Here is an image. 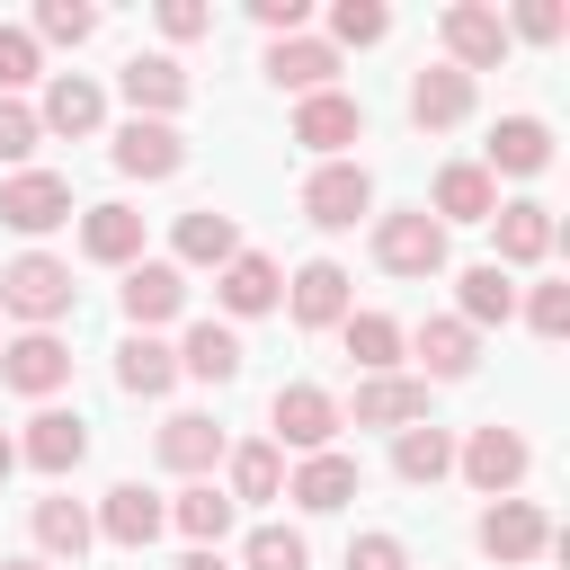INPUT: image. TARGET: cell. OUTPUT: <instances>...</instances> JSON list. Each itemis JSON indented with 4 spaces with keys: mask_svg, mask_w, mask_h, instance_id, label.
I'll return each instance as SVG.
<instances>
[{
    "mask_svg": "<svg viewBox=\"0 0 570 570\" xmlns=\"http://www.w3.org/2000/svg\"><path fill=\"white\" fill-rule=\"evenodd\" d=\"M71 303H80V285H71V267H62V258L27 249V258H9V267H0V312H9V321L53 330V321H71Z\"/></svg>",
    "mask_w": 570,
    "mask_h": 570,
    "instance_id": "cell-1",
    "label": "cell"
},
{
    "mask_svg": "<svg viewBox=\"0 0 570 570\" xmlns=\"http://www.w3.org/2000/svg\"><path fill=\"white\" fill-rule=\"evenodd\" d=\"M454 472H463L481 499H517V481L534 472V445H525L517 428H499V419H490V428H472V436L454 445Z\"/></svg>",
    "mask_w": 570,
    "mask_h": 570,
    "instance_id": "cell-2",
    "label": "cell"
},
{
    "mask_svg": "<svg viewBox=\"0 0 570 570\" xmlns=\"http://www.w3.org/2000/svg\"><path fill=\"white\" fill-rule=\"evenodd\" d=\"M267 428H276V454L294 445V454H330V436L347 428V410L321 392V383H285L276 401H267Z\"/></svg>",
    "mask_w": 570,
    "mask_h": 570,
    "instance_id": "cell-3",
    "label": "cell"
},
{
    "mask_svg": "<svg viewBox=\"0 0 570 570\" xmlns=\"http://www.w3.org/2000/svg\"><path fill=\"white\" fill-rule=\"evenodd\" d=\"M374 267H392V276H436V267H445V223H436L428 205L383 214V223H374Z\"/></svg>",
    "mask_w": 570,
    "mask_h": 570,
    "instance_id": "cell-4",
    "label": "cell"
},
{
    "mask_svg": "<svg viewBox=\"0 0 570 570\" xmlns=\"http://www.w3.org/2000/svg\"><path fill=\"white\" fill-rule=\"evenodd\" d=\"M472 543H481L499 570H517V561L552 552V517H543L534 499H490V508H481V525H472Z\"/></svg>",
    "mask_w": 570,
    "mask_h": 570,
    "instance_id": "cell-5",
    "label": "cell"
},
{
    "mask_svg": "<svg viewBox=\"0 0 570 570\" xmlns=\"http://www.w3.org/2000/svg\"><path fill=\"white\" fill-rule=\"evenodd\" d=\"M356 214H374V178H365L356 160H321V169L303 178V223H321V232H356Z\"/></svg>",
    "mask_w": 570,
    "mask_h": 570,
    "instance_id": "cell-6",
    "label": "cell"
},
{
    "mask_svg": "<svg viewBox=\"0 0 570 570\" xmlns=\"http://www.w3.org/2000/svg\"><path fill=\"white\" fill-rule=\"evenodd\" d=\"M445 53H454V71L472 80V71H499L517 45H508V18H499L490 0H454V9H445Z\"/></svg>",
    "mask_w": 570,
    "mask_h": 570,
    "instance_id": "cell-7",
    "label": "cell"
},
{
    "mask_svg": "<svg viewBox=\"0 0 570 570\" xmlns=\"http://www.w3.org/2000/svg\"><path fill=\"white\" fill-rule=\"evenodd\" d=\"M0 383L27 392V401H53L71 383V347L53 330H27V338H0Z\"/></svg>",
    "mask_w": 570,
    "mask_h": 570,
    "instance_id": "cell-8",
    "label": "cell"
},
{
    "mask_svg": "<svg viewBox=\"0 0 570 570\" xmlns=\"http://www.w3.org/2000/svg\"><path fill=\"white\" fill-rule=\"evenodd\" d=\"M0 223L9 232H53V223H71V178H53V169H18L9 187H0Z\"/></svg>",
    "mask_w": 570,
    "mask_h": 570,
    "instance_id": "cell-9",
    "label": "cell"
},
{
    "mask_svg": "<svg viewBox=\"0 0 570 570\" xmlns=\"http://www.w3.org/2000/svg\"><path fill=\"white\" fill-rule=\"evenodd\" d=\"M80 454H89V419H80V410H36L27 436H18V463H36L45 481L80 472Z\"/></svg>",
    "mask_w": 570,
    "mask_h": 570,
    "instance_id": "cell-10",
    "label": "cell"
},
{
    "mask_svg": "<svg viewBox=\"0 0 570 570\" xmlns=\"http://www.w3.org/2000/svg\"><path fill=\"white\" fill-rule=\"evenodd\" d=\"M116 89L134 98V116H151V125H169V116L187 107V62H178V53H134V62L116 71Z\"/></svg>",
    "mask_w": 570,
    "mask_h": 570,
    "instance_id": "cell-11",
    "label": "cell"
},
{
    "mask_svg": "<svg viewBox=\"0 0 570 570\" xmlns=\"http://www.w3.org/2000/svg\"><path fill=\"white\" fill-rule=\"evenodd\" d=\"M294 142H303V151H321V160H338L347 142H365V107H356L347 89H321V98H303V107H294Z\"/></svg>",
    "mask_w": 570,
    "mask_h": 570,
    "instance_id": "cell-12",
    "label": "cell"
},
{
    "mask_svg": "<svg viewBox=\"0 0 570 570\" xmlns=\"http://www.w3.org/2000/svg\"><path fill=\"white\" fill-rule=\"evenodd\" d=\"M116 294H125V321H134V330H160V321L187 312V276H178L169 258H134Z\"/></svg>",
    "mask_w": 570,
    "mask_h": 570,
    "instance_id": "cell-13",
    "label": "cell"
},
{
    "mask_svg": "<svg viewBox=\"0 0 570 570\" xmlns=\"http://www.w3.org/2000/svg\"><path fill=\"white\" fill-rule=\"evenodd\" d=\"M89 525H98L116 552H142V543L169 525V508H160V490H142V481H116V490L98 499V517H89Z\"/></svg>",
    "mask_w": 570,
    "mask_h": 570,
    "instance_id": "cell-14",
    "label": "cell"
},
{
    "mask_svg": "<svg viewBox=\"0 0 570 570\" xmlns=\"http://www.w3.org/2000/svg\"><path fill=\"white\" fill-rule=\"evenodd\" d=\"M116 169H125V178H178V169H187V134L134 116V125H116Z\"/></svg>",
    "mask_w": 570,
    "mask_h": 570,
    "instance_id": "cell-15",
    "label": "cell"
},
{
    "mask_svg": "<svg viewBox=\"0 0 570 570\" xmlns=\"http://www.w3.org/2000/svg\"><path fill=\"white\" fill-rule=\"evenodd\" d=\"M36 125L80 142V134H98V125H107V89H98V80H80V71H53V80H45V107H36Z\"/></svg>",
    "mask_w": 570,
    "mask_h": 570,
    "instance_id": "cell-16",
    "label": "cell"
},
{
    "mask_svg": "<svg viewBox=\"0 0 570 570\" xmlns=\"http://www.w3.org/2000/svg\"><path fill=\"white\" fill-rule=\"evenodd\" d=\"M214 294H223V312H232V321H258V312H276V303H285V276H276V258L240 249L232 267H214Z\"/></svg>",
    "mask_w": 570,
    "mask_h": 570,
    "instance_id": "cell-17",
    "label": "cell"
},
{
    "mask_svg": "<svg viewBox=\"0 0 570 570\" xmlns=\"http://www.w3.org/2000/svg\"><path fill=\"white\" fill-rule=\"evenodd\" d=\"M285 303H294L303 330H338V321H347V267H338V258H303L294 285H285Z\"/></svg>",
    "mask_w": 570,
    "mask_h": 570,
    "instance_id": "cell-18",
    "label": "cell"
},
{
    "mask_svg": "<svg viewBox=\"0 0 570 570\" xmlns=\"http://www.w3.org/2000/svg\"><path fill=\"white\" fill-rule=\"evenodd\" d=\"M347 419H356V428H419V419H428V383H419V374H365Z\"/></svg>",
    "mask_w": 570,
    "mask_h": 570,
    "instance_id": "cell-19",
    "label": "cell"
},
{
    "mask_svg": "<svg viewBox=\"0 0 570 570\" xmlns=\"http://www.w3.org/2000/svg\"><path fill=\"white\" fill-rule=\"evenodd\" d=\"M285 499H294L303 517H338V508L356 499V454H338V445H330V454H303V472L285 481Z\"/></svg>",
    "mask_w": 570,
    "mask_h": 570,
    "instance_id": "cell-20",
    "label": "cell"
},
{
    "mask_svg": "<svg viewBox=\"0 0 570 570\" xmlns=\"http://www.w3.org/2000/svg\"><path fill=\"white\" fill-rule=\"evenodd\" d=\"M267 80L294 89V98H321V89L338 80V53H330L321 36H276V45H267Z\"/></svg>",
    "mask_w": 570,
    "mask_h": 570,
    "instance_id": "cell-21",
    "label": "cell"
},
{
    "mask_svg": "<svg viewBox=\"0 0 570 570\" xmlns=\"http://www.w3.org/2000/svg\"><path fill=\"white\" fill-rule=\"evenodd\" d=\"M472 116V80L454 71V62H428L419 80H410V125L419 134H445V125H463Z\"/></svg>",
    "mask_w": 570,
    "mask_h": 570,
    "instance_id": "cell-22",
    "label": "cell"
},
{
    "mask_svg": "<svg viewBox=\"0 0 570 570\" xmlns=\"http://www.w3.org/2000/svg\"><path fill=\"white\" fill-rule=\"evenodd\" d=\"M490 178L508 169V178H534V169H552V125L543 116H499L490 125V160H481Z\"/></svg>",
    "mask_w": 570,
    "mask_h": 570,
    "instance_id": "cell-23",
    "label": "cell"
},
{
    "mask_svg": "<svg viewBox=\"0 0 570 570\" xmlns=\"http://www.w3.org/2000/svg\"><path fill=\"white\" fill-rule=\"evenodd\" d=\"M428 214H436V223H490V214H499V178H490L481 160H445Z\"/></svg>",
    "mask_w": 570,
    "mask_h": 570,
    "instance_id": "cell-24",
    "label": "cell"
},
{
    "mask_svg": "<svg viewBox=\"0 0 570 570\" xmlns=\"http://www.w3.org/2000/svg\"><path fill=\"white\" fill-rule=\"evenodd\" d=\"M169 267L187 276V267H232L240 258V232H232V214H214V205H196V214H178V232H169Z\"/></svg>",
    "mask_w": 570,
    "mask_h": 570,
    "instance_id": "cell-25",
    "label": "cell"
},
{
    "mask_svg": "<svg viewBox=\"0 0 570 570\" xmlns=\"http://www.w3.org/2000/svg\"><path fill=\"white\" fill-rule=\"evenodd\" d=\"M80 258L134 267V258H142V214H134V205H89V214H80Z\"/></svg>",
    "mask_w": 570,
    "mask_h": 570,
    "instance_id": "cell-26",
    "label": "cell"
},
{
    "mask_svg": "<svg viewBox=\"0 0 570 570\" xmlns=\"http://www.w3.org/2000/svg\"><path fill=\"white\" fill-rule=\"evenodd\" d=\"M410 347H419V365H428L419 383H463V374L481 365V330H463V321H419Z\"/></svg>",
    "mask_w": 570,
    "mask_h": 570,
    "instance_id": "cell-27",
    "label": "cell"
},
{
    "mask_svg": "<svg viewBox=\"0 0 570 570\" xmlns=\"http://www.w3.org/2000/svg\"><path fill=\"white\" fill-rule=\"evenodd\" d=\"M490 232H499V258H490V267H534V258L552 249V205H534V196H525V205H499Z\"/></svg>",
    "mask_w": 570,
    "mask_h": 570,
    "instance_id": "cell-28",
    "label": "cell"
},
{
    "mask_svg": "<svg viewBox=\"0 0 570 570\" xmlns=\"http://www.w3.org/2000/svg\"><path fill=\"white\" fill-rule=\"evenodd\" d=\"M160 463H169V472H187V481H205V472L223 463V428H214L205 410H178V419L160 428Z\"/></svg>",
    "mask_w": 570,
    "mask_h": 570,
    "instance_id": "cell-29",
    "label": "cell"
},
{
    "mask_svg": "<svg viewBox=\"0 0 570 570\" xmlns=\"http://www.w3.org/2000/svg\"><path fill=\"white\" fill-rule=\"evenodd\" d=\"M392 472H401L410 490H436V481L454 472V436H445L436 419H419V428H401V436H392Z\"/></svg>",
    "mask_w": 570,
    "mask_h": 570,
    "instance_id": "cell-30",
    "label": "cell"
},
{
    "mask_svg": "<svg viewBox=\"0 0 570 570\" xmlns=\"http://www.w3.org/2000/svg\"><path fill=\"white\" fill-rule=\"evenodd\" d=\"M240 330H223V321H196L187 338H178V374H196V383H232L240 374Z\"/></svg>",
    "mask_w": 570,
    "mask_h": 570,
    "instance_id": "cell-31",
    "label": "cell"
},
{
    "mask_svg": "<svg viewBox=\"0 0 570 570\" xmlns=\"http://www.w3.org/2000/svg\"><path fill=\"white\" fill-rule=\"evenodd\" d=\"M116 383H125L134 401H160V392L178 383V347H160L151 330H134V338L116 347Z\"/></svg>",
    "mask_w": 570,
    "mask_h": 570,
    "instance_id": "cell-32",
    "label": "cell"
},
{
    "mask_svg": "<svg viewBox=\"0 0 570 570\" xmlns=\"http://www.w3.org/2000/svg\"><path fill=\"white\" fill-rule=\"evenodd\" d=\"M169 525H178L187 543L223 552V534H232V490H214V481H187V490L169 499Z\"/></svg>",
    "mask_w": 570,
    "mask_h": 570,
    "instance_id": "cell-33",
    "label": "cell"
},
{
    "mask_svg": "<svg viewBox=\"0 0 570 570\" xmlns=\"http://www.w3.org/2000/svg\"><path fill=\"white\" fill-rule=\"evenodd\" d=\"M454 303H463V312H454L463 330H490V321H508V312H517V285H508V267H490V258H481V267H463V276H454Z\"/></svg>",
    "mask_w": 570,
    "mask_h": 570,
    "instance_id": "cell-34",
    "label": "cell"
},
{
    "mask_svg": "<svg viewBox=\"0 0 570 570\" xmlns=\"http://www.w3.org/2000/svg\"><path fill=\"white\" fill-rule=\"evenodd\" d=\"M89 508L80 499H36V561H80L89 552Z\"/></svg>",
    "mask_w": 570,
    "mask_h": 570,
    "instance_id": "cell-35",
    "label": "cell"
},
{
    "mask_svg": "<svg viewBox=\"0 0 570 570\" xmlns=\"http://www.w3.org/2000/svg\"><path fill=\"white\" fill-rule=\"evenodd\" d=\"M338 330H347V356H356L365 374H392V365H401V321H383V312H347Z\"/></svg>",
    "mask_w": 570,
    "mask_h": 570,
    "instance_id": "cell-36",
    "label": "cell"
},
{
    "mask_svg": "<svg viewBox=\"0 0 570 570\" xmlns=\"http://www.w3.org/2000/svg\"><path fill=\"white\" fill-rule=\"evenodd\" d=\"M383 36H392V9H383V0H338V9H330V36H321V45L338 53V45H383Z\"/></svg>",
    "mask_w": 570,
    "mask_h": 570,
    "instance_id": "cell-37",
    "label": "cell"
},
{
    "mask_svg": "<svg viewBox=\"0 0 570 570\" xmlns=\"http://www.w3.org/2000/svg\"><path fill=\"white\" fill-rule=\"evenodd\" d=\"M276 490H285V454H276L267 436L240 445V454H232V499H276Z\"/></svg>",
    "mask_w": 570,
    "mask_h": 570,
    "instance_id": "cell-38",
    "label": "cell"
},
{
    "mask_svg": "<svg viewBox=\"0 0 570 570\" xmlns=\"http://www.w3.org/2000/svg\"><path fill=\"white\" fill-rule=\"evenodd\" d=\"M27 36H36V45H89V36H98V9H89V0H45Z\"/></svg>",
    "mask_w": 570,
    "mask_h": 570,
    "instance_id": "cell-39",
    "label": "cell"
},
{
    "mask_svg": "<svg viewBox=\"0 0 570 570\" xmlns=\"http://www.w3.org/2000/svg\"><path fill=\"white\" fill-rule=\"evenodd\" d=\"M249 570H312V543L294 525H258L249 534Z\"/></svg>",
    "mask_w": 570,
    "mask_h": 570,
    "instance_id": "cell-40",
    "label": "cell"
},
{
    "mask_svg": "<svg viewBox=\"0 0 570 570\" xmlns=\"http://www.w3.org/2000/svg\"><path fill=\"white\" fill-rule=\"evenodd\" d=\"M517 36H525V45H561V36H570V9H561V0H517L508 45H517Z\"/></svg>",
    "mask_w": 570,
    "mask_h": 570,
    "instance_id": "cell-41",
    "label": "cell"
},
{
    "mask_svg": "<svg viewBox=\"0 0 570 570\" xmlns=\"http://www.w3.org/2000/svg\"><path fill=\"white\" fill-rule=\"evenodd\" d=\"M27 80H45V53H36V36H27V27H0V98H9V89H27Z\"/></svg>",
    "mask_w": 570,
    "mask_h": 570,
    "instance_id": "cell-42",
    "label": "cell"
},
{
    "mask_svg": "<svg viewBox=\"0 0 570 570\" xmlns=\"http://www.w3.org/2000/svg\"><path fill=\"white\" fill-rule=\"evenodd\" d=\"M525 321H534V338H570V285H534Z\"/></svg>",
    "mask_w": 570,
    "mask_h": 570,
    "instance_id": "cell-43",
    "label": "cell"
},
{
    "mask_svg": "<svg viewBox=\"0 0 570 570\" xmlns=\"http://www.w3.org/2000/svg\"><path fill=\"white\" fill-rule=\"evenodd\" d=\"M45 142V125H36V107H18V98H0V160H27Z\"/></svg>",
    "mask_w": 570,
    "mask_h": 570,
    "instance_id": "cell-44",
    "label": "cell"
},
{
    "mask_svg": "<svg viewBox=\"0 0 570 570\" xmlns=\"http://www.w3.org/2000/svg\"><path fill=\"white\" fill-rule=\"evenodd\" d=\"M160 36H169V45L214 36V9H205V0H160Z\"/></svg>",
    "mask_w": 570,
    "mask_h": 570,
    "instance_id": "cell-45",
    "label": "cell"
},
{
    "mask_svg": "<svg viewBox=\"0 0 570 570\" xmlns=\"http://www.w3.org/2000/svg\"><path fill=\"white\" fill-rule=\"evenodd\" d=\"M347 570H410V552H401V534H356Z\"/></svg>",
    "mask_w": 570,
    "mask_h": 570,
    "instance_id": "cell-46",
    "label": "cell"
},
{
    "mask_svg": "<svg viewBox=\"0 0 570 570\" xmlns=\"http://www.w3.org/2000/svg\"><path fill=\"white\" fill-rule=\"evenodd\" d=\"M249 18H258L267 36H303V18H312V0H249Z\"/></svg>",
    "mask_w": 570,
    "mask_h": 570,
    "instance_id": "cell-47",
    "label": "cell"
},
{
    "mask_svg": "<svg viewBox=\"0 0 570 570\" xmlns=\"http://www.w3.org/2000/svg\"><path fill=\"white\" fill-rule=\"evenodd\" d=\"M178 570H232V561H223V552H205V543H196V552H187V561H178Z\"/></svg>",
    "mask_w": 570,
    "mask_h": 570,
    "instance_id": "cell-48",
    "label": "cell"
},
{
    "mask_svg": "<svg viewBox=\"0 0 570 570\" xmlns=\"http://www.w3.org/2000/svg\"><path fill=\"white\" fill-rule=\"evenodd\" d=\"M9 472H18V436H0V481H9Z\"/></svg>",
    "mask_w": 570,
    "mask_h": 570,
    "instance_id": "cell-49",
    "label": "cell"
},
{
    "mask_svg": "<svg viewBox=\"0 0 570 570\" xmlns=\"http://www.w3.org/2000/svg\"><path fill=\"white\" fill-rule=\"evenodd\" d=\"M0 570H53V561H36V552H18V561H0Z\"/></svg>",
    "mask_w": 570,
    "mask_h": 570,
    "instance_id": "cell-50",
    "label": "cell"
}]
</instances>
